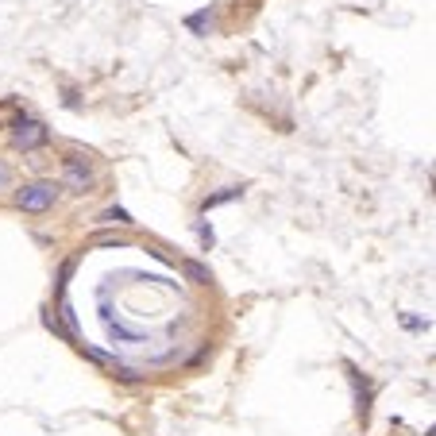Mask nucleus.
Listing matches in <instances>:
<instances>
[{
    "mask_svg": "<svg viewBox=\"0 0 436 436\" xmlns=\"http://www.w3.org/2000/svg\"><path fill=\"white\" fill-rule=\"evenodd\" d=\"M54 197H59V189H54L51 182H31V186H23V189H16V209H23V212H47L54 205Z\"/></svg>",
    "mask_w": 436,
    "mask_h": 436,
    "instance_id": "f257e3e1",
    "label": "nucleus"
},
{
    "mask_svg": "<svg viewBox=\"0 0 436 436\" xmlns=\"http://www.w3.org/2000/svg\"><path fill=\"white\" fill-rule=\"evenodd\" d=\"M62 182L73 189V193H89L93 189V170H89V162L81 159V155H66V162H62Z\"/></svg>",
    "mask_w": 436,
    "mask_h": 436,
    "instance_id": "f03ea898",
    "label": "nucleus"
},
{
    "mask_svg": "<svg viewBox=\"0 0 436 436\" xmlns=\"http://www.w3.org/2000/svg\"><path fill=\"white\" fill-rule=\"evenodd\" d=\"M16 147L20 151H35V147L47 143V128L39 124V120H16Z\"/></svg>",
    "mask_w": 436,
    "mask_h": 436,
    "instance_id": "7ed1b4c3",
    "label": "nucleus"
},
{
    "mask_svg": "<svg viewBox=\"0 0 436 436\" xmlns=\"http://www.w3.org/2000/svg\"><path fill=\"white\" fill-rule=\"evenodd\" d=\"M348 378H351V390H356V409L359 417H367V409H371V386H367V378H359V371L348 363Z\"/></svg>",
    "mask_w": 436,
    "mask_h": 436,
    "instance_id": "20e7f679",
    "label": "nucleus"
},
{
    "mask_svg": "<svg viewBox=\"0 0 436 436\" xmlns=\"http://www.w3.org/2000/svg\"><path fill=\"white\" fill-rule=\"evenodd\" d=\"M182 274H186L193 286H209V282H212V270H209V267H201V262H193V259H186V262H182Z\"/></svg>",
    "mask_w": 436,
    "mask_h": 436,
    "instance_id": "39448f33",
    "label": "nucleus"
},
{
    "mask_svg": "<svg viewBox=\"0 0 436 436\" xmlns=\"http://www.w3.org/2000/svg\"><path fill=\"white\" fill-rule=\"evenodd\" d=\"M240 193H243L240 186H228V189H220V193L205 197V212H209V209H217V205H224V201H232V197H240Z\"/></svg>",
    "mask_w": 436,
    "mask_h": 436,
    "instance_id": "423d86ee",
    "label": "nucleus"
},
{
    "mask_svg": "<svg viewBox=\"0 0 436 436\" xmlns=\"http://www.w3.org/2000/svg\"><path fill=\"white\" fill-rule=\"evenodd\" d=\"M93 243H97V248H128V236H116V232H101Z\"/></svg>",
    "mask_w": 436,
    "mask_h": 436,
    "instance_id": "0eeeda50",
    "label": "nucleus"
},
{
    "mask_svg": "<svg viewBox=\"0 0 436 436\" xmlns=\"http://www.w3.org/2000/svg\"><path fill=\"white\" fill-rule=\"evenodd\" d=\"M73 267H78V262H73V259H66V262H62V270H59V286H54V293H59V298H62V290H66V282H70V274H73Z\"/></svg>",
    "mask_w": 436,
    "mask_h": 436,
    "instance_id": "6e6552de",
    "label": "nucleus"
},
{
    "mask_svg": "<svg viewBox=\"0 0 436 436\" xmlns=\"http://www.w3.org/2000/svg\"><path fill=\"white\" fill-rule=\"evenodd\" d=\"M101 220H112V224H131V217H128L124 209H109V212H104Z\"/></svg>",
    "mask_w": 436,
    "mask_h": 436,
    "instance_id": "1a4fd4ad",
    "label": "nucleus"
},
{
    "mask_svg": "<svg viewBox=\"0 0 436 436\" xmlns=\"http://www.w3.org/2000/svg\"><path fill=\"white\" fill-rule=\"evenodd\" d=\"M189 28H193V31H205V28H209V12H197V16H189Z\"/></svg>",
    "mask_w": 436,
    "mask_h": 436,
    "instance_id": "9d476101",
    "label": "nucleus"
},
{
    "mask_svg": "<svg viewBox=\"0 0 436 436\" xmlns=\"http://www.w3.org/2000/svg\"><path fill=\"white\" fill-rule=\"evenodd\" d=\"M197 236H201V243H205V248H212V240H217V236H212V228H197Z\"/></svg>",
    "mask_w": 436,
    "mask_h": 436,
    "instance_id": "9b49d317",
    "label": "nucleus"
},
{
    "mask_svg": "<svg viewBox=\"0 0 436 436\" xmlns=\"http://www.w3.org/2000/svg\"><path fill=\"white\" fill-rule=\"evenodd\" d=\"M4 186H8V166L0 162V189H4Z\"/></svg>",
    "mask_w": 436,
    "mask_h": 436,
    "instance_id": "f8f14e48",
    "label": "nucleus"
}]
</instances>
